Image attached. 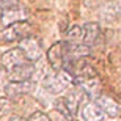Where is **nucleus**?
Returning a JSON list of instances; mask_svg holds the SVG:
<instances>
[{"mask_svg": "<svg viewBox=\"0 0 121 121\" xmlns=\"http://www.w3.org/2000/svg\"><path fill=\"white\" fill-rule=\"evenodd\" d=\"M74 121H76V120H74Z\"/></svg>", "mask_w": 121, "mask_h": 121, "instance_id": "obj_24", "label": "nucleus"}, {"mask_svg": "<svg viewBox=\"0 0 121 121\" xmlns=\"http://www.w3.org/2000/svg\"><path fill=\"white\" fill-rule=\"evenodd\" d=\"M28 61L27 57L24 55V52L21 50V47H14V49H9L6 50L3 55H2V66L9 71V69H13L16 68L17 65H22V63Z\"/></svg>", "mask_w": 121, "mask_h": 121, "instance_id": "obj_4", "label": "nucleus"}, {"mask_svg": "<svg viewBox=\"0 0 121 121\" xmlns=\"http://www.w3.org/2000/svg\"><path fill=\"white\" fill-rule=\"evenodd\" d=\"M99 16L102 19L104 22L107 24H112V22H117L118 19L121 16V8L120 5L115 3V2H107V3H104L99 9Z\"/></svg>", "mask_w": 121, "mask_h": 121, "instance_id": "obj_10", "label": "nucleus"}, {"mask_svg": "<svg viewBox=\"0 0 121 121\" xmlns=\"http://www.w3.org/2000/svg\"><path fill=\"white\" fill-rule=\"evenodd\" d=\"M85 28V36H83V43L86 46L94 44L96 41L99 39V35H101V28H99L98 22H88L83 25Z\"/></svg>", "mask_w": 121, "mask_h": 121, "instance_id": "obj_15", "label": "nucleus"}, {"mask_svg": "<svg viewBox=\"0 0 121 121\" xmlns=\"http://www.w3.org/2000/svg\"><path fill=\"white\" fill-rule=\"evenodd\" d=\"M9 121H28V120H25L22 117H17V115H13V117L9 118Z\"/></svg>", "mask_w": 121, "mask_h": 121, "instance_id": "obj_22", "label": "nucleus"}, {"mask_svg": "<svg viewBox=\"0 0 121 121\" xmlns=\"http://www.w3.org/2000/svg\"><path fill=\"white\" fill-rule=\"evenodd\" d=\"M27 19V11L24 8H21L19 5L16 6H11V8H5L2 9V16H0V21L3 25H9V24L14 22H21V21H25Z\"/></svg>", "mask_w": 121, "mask_h": 121, "instance_id": "obj_7", "label": "nucleus"}, {"mask_svg": "<svg viewBox=\"0 0 121 121\" xmlns=\"http://www.w3.org/2000/svg\"><path fill=\"white\" fill-rule=\"evenodd\" d=\"M90 52H91L90 46L83 44V43H69V41H65V61L66 60L88 57Z\"/></svg>", "mask_w": 121, "mask_h": 121, "instance_id": "obj_6", "label": "nucleus"}, {"mask_svg": "<svg viewBox=\"0 0 121 121\" xmlns=\"http://www.w3.org/2000/svg\"><path fill=\"white\" fill-rule=\"evenodd\" d=\"M82 118L85 121H102L105 118V113L96 102H86L82 108Z\"/></svg>", "mask_w": 121, "mask_h": 121, "instance_id": "obj_13", "label": "nucleus"}, {"mask_svg": "<svg viewBox=\"0 0 121 121\" xmlns=\"http://www.w3.org/2000/svg\"><path fill=\"white\" fill-rule=\"evenodd\" d=\"M94 102L102 108V112L105 113L107 117H110V118L120 117V108L121 107L113 98L105 96V94H99V96H96V101H94Z\"/></svg>", "mask_w": 121, "mask_h": 121, "instance_id": "obj_8", "label": "nucleus"}, {"mask_svg": "<svg viewBox=\"0 0 121 121\" xmlns=\"http://www.w3.org/2000/svg\"><path fill=\"white\" fill-rule=\"evenodd\" d=\"M47 61H49L50 68L54 71H58L63 68V63H65V41H60V43L54 44L47 50Z\"/></svg>", "mask_w": 121, "mask_h": 121, "instance_id": "obj_5", "label": "nucleus"}, {"mask_svg": "<svg viewBox=\"0 0 121 121\" xmlns=\"http://www.w3.org/2000/svg\"><path fill=\"white\" fill-rule=\"evenodd\" d=\"M43 86H44L50 94H60L66 88V85L60 80V77L57 76L55 72H47V74L43 77Z\"/></svg>", "mask_w": 121, "mask_h": 121, "instance_id": "obj_11", "label": "nucleus"}, {"mask_svg": "<svg viewBox=\"0 0 121 121\" xmlns=\"http://www.w3.org/2000/svg\"><path fill=\"white\" fill-rule=\"evenodd\" d=\"M35 72V65L33 61H25L22 65H17L16 68L8 71V80H27L31 79Z\"/></svg>", "mask_w": 121, "mask_h": 121, "instance_id": "obj_9", "label": "nucleus"}, {"mask_svg": "<svg viewBox=\"0 0 121 121\" xmlns=\"http://www.w3.org/2000/svg\"><path fill=\"white\" fill-rule=\"evenodd\" d=\"M66 36H68L66 41H69V43H83L85 28L82 27V25H74V27L69 28V31H68Z\"/></svg>", "mask_w": 121, "mask_h": 121, "instance_id": "obj_16", "label": "nucleus"}, {"mask_svg": "<svg viewBox=\"0 0 121 121\" xmlns=\"http://www.w3.org/2000/svg\"><path fill=\"white\" fill-rule=\"evenodd\" d=\"M35 91V80H9L5 85V93L9 98H17L22 94H30Z\"/></svg>", "mask_w": 121, "mask_h": 121, "instance_id": "obj_2", "label": "nucleus"}, {"mask_svg": "<svg viewBox=\"0 0 121 121\" xmlns=\"http://www.w3.org/2000/svg\"><path fill=\"white\" fill-rule=\"evenodd\" d=\"M82 98H83V91L80 88H74V90H69L68 94L63 98L65 104H66L68 110L71 113V117H74L77 113V108H79V104H80Z\"/></svg>", "mask_w": 121, "mask_h": 121, "instance_id": "obj_14", "label": "nucleus"}, {"mask_svg": "<svg viewBox=\"0 0 121 121\" xmlns=\"http://www.w3.org/2000/svg\"><path fill=\"white\" fill-rule=\"evenodd\" d=\"M28 121H50V118L47 117L46 113H43V112H35V113L30 115Z\"/></svg>", "mask_w": 121, "mask_h": 121, "instance_id": "obj_18", "label": "nucleus"}, {"mask_svg": "<svg viewBox=\"0 0 121 121\" xmlns=\"http://www.w3.org/2000/svg\"><path fill=\"white\" fill-rule=\"evenodd\" d=\"M6 83H8V71L5 68H0V90L5 88Z\"/></svg>", "mask_w": 121, "mask_h": 121, "instance_id": "obj_19", "label": "nucleus"}, {"mask_svg": "<svg viewBox=\"0 0 121 121\" xmlns=\"http://www.w3.org/2000/svg\"><path fill=\"white\" fill-rule=\"evenodd\" d=\"M8 110H9V101L5 98H0V117H3Z\"/></svg>", "mask_w": 121, "mask_h": 121, "instance_id": "obj_20", "label": "nucleus"}, {"mask_svg": "<svg viewBox=\"0 0 121 121\" xmlns=\"http://www.w3.org/2000/svg\"><path fill=\"white\" fill-rule=\"evenodd\" d=\"M55 108H57V112H58L61 117H65L66 120L71 118V113H69V110H68V107H66V104H65V101H63V98H58L57 101H55Z\"/></svg>", "mask_w": 121, "mask_h": 121, "instance_id": "obj_17", "label": "nucleus"}, {"mask_svg": "<svg viewBox=\"0 0 121 121\" xmlns=\"http://www.w3.org/2000/svg\"><path fill=\"white\" fill-rule=\"evenodd\" d=\"M77 85H79V88L83 91V94H88V96H99V91H101V80L98 79V76L82 79V80L77 82Z\"/></svg>", "mask_w": 121, "mask_h": 121, "instance_id": "obj_12", "label": "nucleus"}, {"mask_svg": "<svg viewBox=\"0 0 121 121\" xmlns=\"http://www.w3.org/2000/svg\"><path fill=\"white\" fill-rule=\"evenodd\" d=\"M30 24L25 21L14 22L9 25H5V28L0 30V41L3 43H13V41H21L22 38L28 36L30 33Z\"/></svg>", "mask_w": 121, "mask_h": 121, "instance_id": "obj_1", "label": "nucleus"}, {"mask_svg": "<svg viewBox=\"0 0 121 121\" xmlns=\"http://www.w3.org/2000/svg\"><path fill=\"white\" fill-rule=\"evenodd\" d=\"M120 117H121V108H120Z\"/></svg>", "mask_w": 121, "mask_h": 121, "instance_id": "obj_23", "label": "nucleus"}, {"mask_svg": "<svg viewBox=\"0 0 121 121\" xmlns=\"http://www.w3.org/2000/svg\"><path fill=\"white\" fill-rule=\"evenodd\" d=\"M17 47H21V50L24 52V55L27 57L28 61H36L41 57V54H43V49H41L39 43L35 38H28V36H25V38H22L19 41Z\"/></svg>", "mask_w": 121, "mask_h": 121, "instance_id": "obj_3", "label": "nucleus"}, {"mask_svg": "<svg viewBox=\"0 0 121 121\" xmlns=\"http://www.w3.org/2000/svg\"><path fill=\"white\" fill-rule=\"evenodd\" d=\"M16 5H19V0H0V9L11 8V6H16Z\"/></svg>", "mask_w": 121, "mask_h": 121, "instance_id": "obj_21", "label": "nucleus"}]
</instances>
